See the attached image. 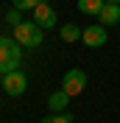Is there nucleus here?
Masks as SVG:
<instances>
[{"instance_id":"f257e3e1","label":"nucleus","mask_w":120,"mask_h":123,"mask_svg":"<svg viewBox=\"0 0 120 123\" xmlns=\"http://www.w3.org/2000/svg\"><path fill=\"white\" fill-rule=\"evenodd\" d=\"M20 59H23V45L14 37H0V76L20 70Z\"/></svg>"},{"instance_id":"f03ea898","label":"nucleus","mask_w":120,"mask_h":123,"mask_svg":"<svg viewBox=\"0 0 120 123\" xmlns=\"http://www.w3.org/2000/svg\"><path fill=\"white\" fill-rule=\"evenodd\" d=\"M11 37H14L23 48H39V45H42V39H45V31H42L36 23H34V20H31V23L17 25Z\"/></svg>"},{"instance_id":"7ed1b4c3","label":"nucleus","mask_w":120,"mask_h":123,"mask_svg":"<svg viewBox=\"0 0 120 123\" xmlns=\"http://www.w3.org/2000/svg\"><path fill=\"white\" fill-rule=\"evenodd\" d=\"M84 87H87V73H84V70H67V73L61 76V90L67 92L70 98L81 95Z\"/></svg>"},{"instance_id":"20e7f679","label":"nucleus","mask_w":120,"mask_h":123,"mask_svg":"<svg viewBox=\"0 0 120 123\" xmlns=\"http://www.w3.org/2000/svg\"><path fill=\"white\" fill-rule=\"evenodd\" d=\"M31 20L39 25L42 31H50V28H56V11H53V6L50 3H42V6H36L34 11H31Z\"/></svg>"},{"instance_id":"39448f33","label":"nucleus","mask_w":120,"mask_h":123,"mask_svg":"<svg viewBox=\"0 0 120 123\" xmlns=\"http://www.w3.org/2000/svg\"><path fill=\"white\" fill-rule=\"evenodd\" d=\"M25 87H28V78H25L23 70H14V73L3 76V90H6L8 95H23Z\"/></svg>"},{"instance_id":"423d86ee","label":"nucleus","mask_w":120,"mask_h":123,"mask_svg":"<svg viewBox=\"0 0 120 123\" xmlns=\"http://www.w3.org/2000/svg\"><path fill=\"white\" fill-rule=\"evenodd\" d=\"M106 39H109V34H106L103 25H87L81 34V42L87 48H101V45H106Z\"/></svg>"},{"instance_id":"0eeeda50","label":"nucleus","mask_w":120,"mask_h":123,"mask_svg":"<svg viewBox=\"0 0 120 123\" xmlns=\"http://www.w3.org/2000/svg\"><path fill=\"white\" fill-rule=\"evenodd\" d=\"M120 23V6H114V3H106L103 11L98 14V25H103V28H112V25Z\"/></svg>"},{"instance_id":"6e6552de","label":"nucleus","mask_w":120,"mask_h":123,"mask_svg":"<svg viewBox=\"0 0 120 123\" xmlns=\"http://www.w3.org/2000/svg\"><path fill=\"white\" fill-rule=\"evenodd\" d=\"M67 104H70V95L64 90H56L50 98H48V109H50L53 115H56V112H67Z\"/></svg>"},{"instance_id":"1a4fd4ad","label":"nucleus","mask_w":120,"mask_h":123,"mask_svg":"<svg viewBox=\"0 0 120 123\" xmlns=\"http://www.w3.org/2000/svg\"><path fill=\"white\" fill-rule=\"evenodd\" d=\"M81 34H84V28H78V25H73V23H67V25L59 28V37L64 39V42H75V39H81Z\"/></svg>"},{"instance_id":"9d476101","label":"nucleus","mask_w":120,"mask_h":123,"mask_svg":"<svg viewBox=\"0 0 120 123\" xmlns=\"http://www.w3.org/2000/svg\"><path fill=\"white\" fill-rule=\"evenodd\" d=\"M103 0H78V8H81L84 14H92V17H98L101 11H103Z\"/></svg>"},{"instance_id":"9b49d317","label":"nucleus","mask_w":120,"mask_h":123,"mask_svg":"<svg viewBox=\"0 0 120 123\" xmlns=\"http://www.w3.org/2000/svg\"><path fill=\"white\" fill-rule=\"evenodd\" d=\"M42 3H48V0H11V6H14L17 11H34L36 6H42Z\"/></svg>"},{"instance_id":"f8f14e48","label":"nucleus","mask_w":120,"mask_h":123,"mask_svg":"<svg viewBox=\"0 0 120 123\" xmlns=\"http://www.w3.org/2000/svg\"><path fill=\"white\" fill-rule=\"evenodd\" d=\"M39 123H73V115H70V112H56V115L42 117Z\"/></svg>"},{"instance_id":"ddd939ff","label":"nucleus","mask_w":120,"mask_h":123,"mask_svg":"<svg viewBox=\"0 0 120 123\" xmlns=\"http://www.w3.org/2000/svg\"><path fill=\"white\" fill-rule=\"evenodd\" d=\"M6 23L11 25V28H17V25H23V23H25V20H23V11H17V8H11V11L6 14Z\"/></svg>"},{"instance_id":"4468645a","label":"nucleus","mask_w":120,"mask_h":123,"mask_svg":"<svg viewBox=\"0 0 120 123\" xmlns=\"http://www.w3.org/2000/svg\"><path fill=\"white\" fill-rule=\"evenodd\" d=\"M103 3H114V6H120V0H103Z\"/></svg>"}]
</instances>
